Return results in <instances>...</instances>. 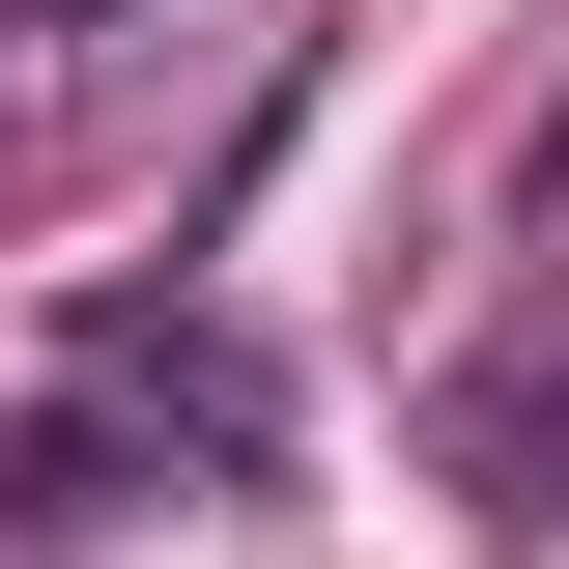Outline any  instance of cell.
I'll use <instances>...</instances> for the list:
<instances>
[{
    "mask_svg": "<svg viewBox=\"0 0 569 569\" xmlns=\"http://www.w3.org/2000/svg\"><path fill=\"white\" fill-rule=\"evenodd\" d=\"M29 29H86V0H29Z\"/></svg>",
    "mask_w": 569,
    "mask_h": 569,
    "instance_id": "7a4b0ae2",
    "label": "cell"
},
{
    "mask_svg": "<svg viewBox=\"0 0 569 569\" xmlns=\"http://www.w3.org/2000/svg\"><path fill=\"white\" fill-rule=\"evenodd\" d=\"M86 399H114V427H200L228 485L284 456V370L228 342V313H171V284H114V313H86Z\"/></svg>",
    "mask_w": 569,
    "mask_h": 569,
    "instance_id": "6da1fadb",
    "label": "cell"
}]
</instances>
